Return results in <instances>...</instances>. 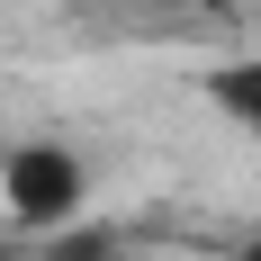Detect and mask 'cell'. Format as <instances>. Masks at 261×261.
Wrapping results in <instances>:
<instances>
[{"label":"cell","instance_id":"6da1fadb","mask_svg":"<svg viewBox=\"0 0 261 261\" xmlns=\"http://www.w3.org/2000/svg\"><path fill=\"white\" fill-rule=\"evenodd\" d=\"M81 198H90V171H81V153L72 144H18V153L0 162V207L18 216L27 234H54V225H72L81 216Z\"/></svg>","mask_w":261,"mask_h":261},{"label":"cell","instance_id":"7a4b0ae2","mask_svg":"<svg viewBox=\"0 0 261 261\" xmlns=\"http://www.w3.org/2000/svg\"><path fill=\"white\" fill-rule=\"evenodd\" d=\"M207 99L225 108L243 135H261V54H243V63H216V72H207Z\"/></svg>","mask_w":261,"mask_h":261},{"label":"cell","instance_id":"3957f363","mask_svg":"<svg viewBox=\"0 0 261 261\" xmlns=\"http://www.w3.org/2000/svg\"><path fill=\"white\" fill-rule=\"evenodd\" d=\"M117 252H126V243L108 234V225H81V216L54 225V234H36V261H117Z\"/></svg>","mask_w":261,"mask_h":261},{"label":"cell","instance_id":"277c9868","mask_svg":"<svg viewBox=\"0 0 261 261\" xmlns=\"http://www.w3.org/2000/svg\"><path fill=\"white\" fill-rule=\"evenodd\" d=\"M234 261H261V225H252V234H243V243H234Z\"/></svg>","mask_w":261,"mask_h":261}]
</instances>
